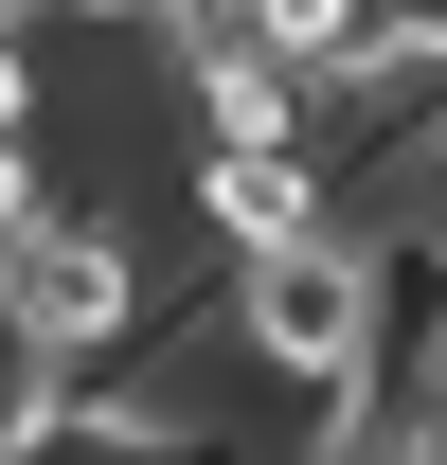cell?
I'll list each match as a JSON object with an SVG mask.
<instances>
[{"instance_id":"1","label":"cell","mask_w":447,"mask_h":465,"mask_svg":"<svg viewBox=\"0 0 447 465\" xmlns=\"http://www.w3.org/2000/svg\"><path fill=\"white\" fill-rule=\"evenodd\" d=\"M233 358H251L304 430H323V411H358V376H376V269H358V232L233 269Z\"/></svg>"},{"instance_id":"2","label":"cell","mask_w":447,"mask_h":465,"mask_svg":"<svg viewBox=\"0 0 447 465\" xmlns=\"http://www.w3.org/2000/svg\"><path fill=\"white\" fill-rule=\"evenodd\" d=\"M0 304H18V341L55 358V376H108L125 341H144V232L108 215H55L18 269H0Z\"/></svg>"},{"instance_id":"3","label":"cell","mask_w":447,"mask_h":465,"mask_svg":"<svg viewBox=\"0 0 447 465\" xmlns=\"http://www.w3.org/2000/svg\"><path fill=\"white\" fill-rule=\"evenodd\" d=\"M179 215L215 232L233 269H269V251H323L340 197H323V143H286V162H179Z\"/></svg>"},{"instance_id":"4","label":"cell","mask_w":447,"mask_h":465,"mask_svg":"<svg viewBox=\"0 0 447 465\" xmlns=\"http://www.w3.org/2000/svg\"><path fill=\"white\" fill-rule=\"evenodd\" d=\"M36 125H55V36L0 18V143H36Z\"/></svg>"}]
</instances>
